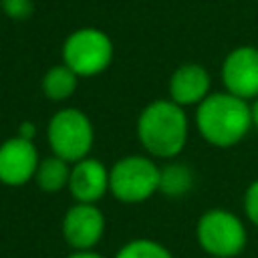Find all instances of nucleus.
Instances as JSON below:
<instances>
[{"label":"nucleus","mask_w":258,"mask_h":258,"mask_svg":"<svg viewBox=\"0 0 258 258\" xmlns=\"http://www.w3.org/2000/svg\"><path fill=\"white\" fill-rule=\"evenodd\" d=\"M42 93L46 99L50 101H67L75 91H77V85H79V77L64 64H54L50 67L44 77H42Z\"/></svg>","instance_id":"13"},{"label":"nucleus","mask_w":258,"mask_h":258,"mask_svg":"<svg viewBox=\"0 0 258 258\" xmlns=\"http://www.w3.org/2000/svg\"><path fill=\"white\" fill-rule=\"evenodd\" d=\"M69 191L81 204H97L109 191V169L95 157L71 165Z\"/></svg>","instance_id":"10"},{"label":"nucleus","mask_w":258,"mask_h":258,"mask_svg":"<svg viewBox=\"0 0 258 258\" xmlns=\"http://www.w3.org/2000/svg\"><path fill=\"white\" fill-rule=\"evenodd\" d=\"M67 258H105V256H101V254L95 252V250H75V252H71Z\"/></svg>","instance_id":"19"},{"label":"nucleus","mask_w":258,"mask_h":258,"mask_svg":"<svg viewBox=\"0 0 258 258\" xmlns=\"http://www.w3.org/2000/svg\"><path fill=\"white\" fill-rule=\"evenodd\" d=\"M71 165L73 163H69L56 155H48V157L40 159L36 173H34L36 185L46 194H54V191H60L62 187H69Z\"/></svg>","instance_id":"12"},{"label":"nucleus","mask_w":258,"mask_h":258,"mask_svg":"<svg viewBox=\"0 0 258 258\" xmlns=\"http://www.w3.org/2000/svg\"><path fill=\"white\" fill-rule=\"evenodd\" d=\"M34 135H36V127H34L32 121L20 123V127H18V137H24V139H28V141H34Z\"/></svg>","instance_id":"18"},{"label":"nucleus","mask_w":258,"mask_h":258,"mask_svg":"<svg viewBox=\"0 0 258 258\" xmlns=\"http://www.w3.org/2000/svg\"><path fill=\"white\" fill-rule=\"evenodd\" d=\"M167 87H169V99L173 103H177L179 107H189V105L198 107L210 95L212 79L202 64L185 62L171 73Z\"/></svg>","instance_id":"11"},{"label":"nucleus","mask_w":258,"mask_h":258,"mask_svg":"<svg viewBox=\"0 0 258 258\" xmlns=\"http://www.w3.org/2000/svg\"><path fill=\"white\" fill-rule=\"evenodd\" d=\"M115 258H173V254L155 240L135 238L129 240L125 246H121Z\"/></svg>","instance_id":"15"},{"label":"nucleus","mask_w":258,"mask_h":258,"mask_svg":"<svg viewBox=\"0 0 258 258\" xmlns=\"http://www.w3.org/2000/svg\"><path fill=\"white\" fill-rule=\"evenodd\" d=\"M46 139L52 149V155L69 163H77L89 157L95 139V129L87 113L77 107H64L50 117L46 127Z\"/></svg>","instance_id":"4"},{"label":"nucleus","mask_w":258,"mask_h":258,"mask_svg":"<svg viewBox=\"0 0 258 258\" xmlns=\"http://www.w3.org/2000/svg\"><path fill=\"white\" fill-rule=\"evenodd\" d=\"M40 163L34 141L24 137H10L0 143V181L10 187H18L34 179Z\"/></svg>","instance_id":"8"},{"label":"nucleus","mask_w":258,"mask_h":258,"mask_svg":"<svg viewBox=\"0 0 258 258\" xmlns=\"http://www.w3.org/2000/svg\"><path fill=\"white\" fill-rule=\"evenodd\" d=\"M161 167L145 155H127L109 169V191L125 204H139L159 191Z\"/></svg>","instance_id":"5"},{"label":"nucleus","mask_w":258,"mask_h":258,"mask_svg":"<svg viewBox=\"0 0 258 258\" xmlns=\"http://www.w3.org/2000/svg\"><path fill=\"white\" fill-rule=\"evenodd\" d=\"M244 214L254 226H258V179L252 181L244 194Z\"/></svg>","instance_id":"17"},{"label":"nucleus","mask_w":258,"mask_h":258,"mask_svg":"<svg viewBox=\"0 0 258 258\" xmlns=\"http://www.w3.org/2000/svg\"><path fill=\"white\" fill-rule=\"evenodd\" d=\"M137 137L143 149L159 159L179 155L187 141V115L171 99H157L145 105L137 119Z\"/></svg>","instance_id":"2"},{"label":"nucleus","mask_w":258,"mask_h":258,"mask_svg":"<svg viewBox=\"0 0 258 258\" xmlns=\"http://www.w3.org/2000/svg\"><path fill=\"white\" fill-rule=\"evenodd\" d=\"M2 12L12 20H26L34 12L32 0H0Z\"/></svg>","instance_id":"16"},{"label":"nucleus","mask_w":258,"mask_h":258,"mask_svg":"<svg viewBox=\"0 0 258 258\" xmlns=\"http://www.w3.org/2000/svg\"><path fill=\"white\" fill-rule=\"evenodd\" d=\"M196 127L200 135L216 147L240 143L252 127L250 103L228 93H210L196 109Z\"/></svg>","instance_id":"1"},{"label":"nucleus","mask_w":258,"mask_h":258,"mask_svg":"<svg viewBox=\"0 0 258 258\" xmlns=\"http://www.w3.org/2000/svg\"><path fill=\"white\" fill-rule=\"evenodd\" d=\"M105 234V216L95 204L77 202L62 218V236L75 250H93Z\"/></svg>","instance_id":"9"},{"label":"nucleus","mask_w":258,"mask_h":258,"mask_svg":"<svg viewBox=\"0 0 258 258\" xmlns=\"http://www.w3.org/2000/svg\"><path fill=\"white\" fill-rule=\"evenodd\" d=\"M222 83L228 93L254 101L258 97V48L256 46H236L222 62Z\"/></svg>","instance_id":"7"},{"label":"nucleus","mask_w":258,"mask_h":258,"mask_svg":"<svg viewBox=\"0 0 258 258\" xmlns=\"http://www.w3.org/2000/svg\"><path fill=\"white\" fill-rule=\"evenodd\" d=\"M196 238L198 244L216 258H234L248 242L244 222L224 208H214L202 214L196 226Z\"/></svg>","instance_id":"6"},{"label":"nucleus","mask_w":258,"mask_h":258,"mask_svg":"<svg viewBox=\"0 0 258 258\" xmlns=\"http://www.w3.org/2000/svg\"><path fill=\"white\" fill-rule=\"evenodd\" d=\"M250 111H252V125H256V127H258V97L252 101Z\"/></svg>","instance_id":"20"},{"label":"nucleus","mask_w":258,"mask_h":258,"mask_svg":"<svg viewBox=\"0 0 258 258\" xmlns=\"http://www.w3.org/2000/svg\"><path fill=\"white\" fill-rule=\"evenodd\" d=\"M111 36L95 26L73 30L62 42V62L81 79L105 73L113 60Z\"/></svg>","instance_id":"3"},{"label":"nucleus","mask_w":258,"mask_h":258,"mask_svg":"<svg viewBox=\"0 0 258 258\" xmlns=\"http://www.w3.org/2000/svg\"><path fill=\"white\" fill-rule=\"evenodd\" d=\"M194 185V173L189 167L179 163H169L159 171V191L169 198L185 196Z\"/></svg>","instance_id":"14"}]
</instances>
